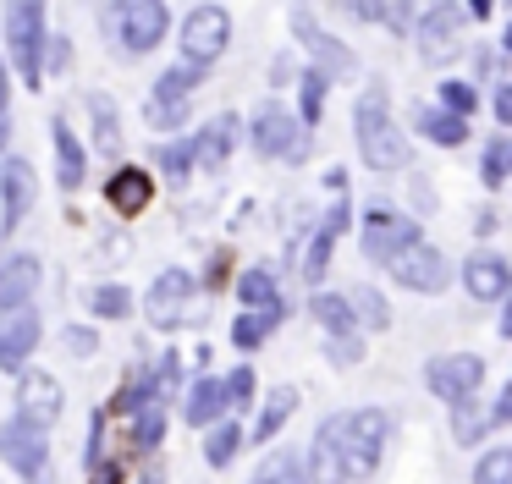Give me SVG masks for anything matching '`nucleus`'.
I'll list each match as a JSON object with an SVG mask.
<instances>
[{"mask_svg": "<svg viewBox=\"0 0 512 484\" xmlns=\"http://www.w3.org/2000/svg\"><path fill=\"white\" fill-rule=\"evenodd\" d=\"M358 149H364V160L375 165V171H397V165H408V138L391 127L386 88L380 83L358 99Z\"/></svg>", "mask_w": 512, "mask_h": 484, "instance_id": "f257e3e1", "label": "nucleus"}, {"mask_svg": "<svg viewBox=\"0 0 512 484\" xmlns=\"http://www.w3.org/2000/svg\"><path fill=\"white\" fill-rule=\"evenodd\" d=\"M386 435H391V413H380V407H364V413L336 418V446H342L347 479H364V473H375Z\"/></svg>", "mask_w": 512, "mask_h": 484, "instance_id": "f03ea898", "label": "nucleus"}, {"mask_svg": "<svg viewBox=\"0 0 512 484\" xmlns=\"http://www.w3.org/2000/svg\"><path fill=\"white\" fill-rule=\"evenodd\" d=\"M6 44L23 83H39V50H45V0H6Z\"/></svg>", "mask_w": 512, "mask_h": 484, "instance_id": "7ed1b4c3", "label": "nucleus"}, {"mask_svg": "<svg viewBox=\"0 0 512 484\" xmlns=\"http://www.w3.org/2000/svg\"><path fill=\"white\" fill-rule=\"evenodd\" d=\"M116 22H122V44L133 55L155 50L166 33V0H116Z\"/></svg>", "mask_w": 512, "mask_h": 484, "instance_id": "20e7f679", "label": "nucleus"}, {"mask_svg": "<svg viewBox=\"0 0 512 484\" xmlns=\"http://www.w3.org/2000/svg\"><path fill=\"white\" fill-rule=\"evenodd\" d=\"M386 264H391V275H397L402 286H413V292H441V286H446V264H441V253L424 248L419 237L402 242V248L391 253Z\"/></svg>", "mask_w": 512, "mask_h": 484, "instance_id": "39448f33", "label": "nucleus"}, {"mask_svg": "<svg viewBox=\"0 0 512 484\" xmlns=\"http://www.w3.org/2000/svg\"><path fill=\"white\" fill-rule=\"evenodd\" d=\"M199 61H188V66H177V72H166L155 83V99H149V121L155 127H177L182 116H188V99H193V88H199Z\"/></svg>", "mask_w": 512, "mask_h": 484, "instance_id": "423d86ee", "label": "nucleus"}, {"mask_svg": "<svg viewBox=\"0 0 512 484\" xmlns=\"http://www.w3.org/2000/svg\"><path fill=\"white\" fill-rule=\"evenodd\" d=\"M226 33H232V17H226L221 6H199L188 22H182V50H188V61L210 66L215 55L226 50Z\"/></svg>", "mask_w": 512, "mask_h": 484, "instance_id": "0eeeda50", "label": "nucleus"}, {"mask_svg": "<svg viewBox=\"0 0 512 484\" xmlns=\"http://www.w3.org/2000/svg\"><path fill=\"white\" fill-rule=\"evenodd\" d=\"M34 341H39V314L28 303H12L0 314V363H6V369H23Z\"/></svg>", "mask_w": 512, "mask_h": 484, "instance_id": "6e6552de", "label": "nucleus"}, {"mask_svg": "<svg viewBox=\"0 0 512 484\" xmlns=\"http://www.w3.org/2000/svg\"><path fill=\"white\" fill-rule=\"evenodd\" d=\"M292 33H298V39L309 44V55L320 61V72H325V77H331V72H336V77L353 72V50H342V44H336L331 33H325L320 22L309 17V11H292Z\"/></svg>", "mask_w": 512, "mask_h": 484, "instance_id": "1a4fd4ad", "label": "nucleus"}, {"mask_svg": "<svg viewBox=\"0 0 512 484\" xmlns=\"http://www.w3.org/2000/svg\"><path fill=\"white\" fill-rule=\"evenodd\" d=\"M468 22V11L457 6V0H441V6L424 17V28H419V39H424V55L430 61H446V55H457V28Z\"/></svg>", "mask_w": 512, "mask_h": 484, "instance_id": "9d476101", "label": "nucleus"}, {"mask_svg": "<svg viewBox=\"0 0 512 484\" xmlns=\"http://www.w3.org/2000/svg\"><path fill=\"white\" fill-rule=\"evenodd\" d=\"M292 132H298V127H292L287 110H281V105H265V110L254 116V149H259V154H303V149H309V138H292Z\"/></svg>", "mask_w": 512, "mask_h": 484, "instance_id": "9b49d317", "label": "nucleus"}, {"mask_svg": "<svg viewBox=\"0 0 512 484\" xmlns=\"http://www.w3.org/2000/svg\"><path fill=\"white\" fill-rule=\"evenodd\" d=\"M479 358H435L430 363V385H435V396H446V402H463V396H474V385H479Z\"/></svg>", "mask_w": 512, "mask_h": 484, "instance_id": "f8f14e48", "label": "nucleus"}, {"mask_svg": "<svg viewBox=\"0 0 512 484\" xmlns=\"http://www.w3.org/2000/svg\"><path fill=\"white\" fill-rule=\"evenodd\" d=\"M45 429L39 424H28V418H17V424H6L0 429V451H6V457L17 462V468H39V462H45Z\"/></svg>", "mask_w": 512, "mask_h": 484, "instance_id": "ddd939ff", "label": "nucleus"}, {"mask_svg": "<svg viewBox=\"0 0 512 484\" xmlns=\"http://www.w3.org/2000/svg\"><path fill=\"white\" fill-rule=\"evenodd\" d=\"M188 292H193V281H188L182 270L160 275V281H155V292H149V314H155L160 325H177V319L188 314V308H182V303H188Z\"/></svg>", "mask_w": 512, "mask_h": 484, "instance_id": "4468645a", "label": "nucleus"}, {"mask_svg": "<svg viewBox=\"0 0 512 484\" xmlns=\"http://www.w3.org/2000/svg\"><path fill=\"white\" fill-rule=\"evenodd\" d=\"M402 242H413V226H408V220H397V215H386V209H375V215H369V231H364L369 259H391Z\"/></svg>", "mask_w": 512, "mask_h": 484, "instance_id": "2eb2a0df", "label": "nucleus"}, {"mask_svg": "<svg viewBox=\"0 0 512 484\" xmlns=\"http://www.w3.org/2000/svg\"><path fill=\"white\" fill-rule=\"evenodd\" d=\"M56 413H61V391H56V380L34 369V374L23 380V418H28V424H39V429H45Z\"/></svg>", "mask_w": 512, "mask_h": 484, "instance_id": "dca6fc26", "label": "nucleus"}, {"mask_svg": "<svg viewBox=\"0 0 512 484\" xmlns=\"http://www.w3.org/2000/svg\"><path fill=\"white\" fill-rule=\"evenodd\" d=\"M314 484H347L342 446H336V418H325L320 435H314Z\"/></svg>", "mask_w": 512, "mask_h": 484, "instance_id": "f3484780", "label": "nucleus"}, {"mask_svg": "<svg viewBox=\"0 0 512 484\" xmlns=\"http://www.w3.org/2000/svg\"><path fill=\"white\" fill-rule=\"evenodd\" d=\"M39 286V264L34 259H12L6 270H0V308L12 303H28V292Z\"/></svg>", "mask_w": 512, "mask_h": 484, "instance_id": "a211bd4d", "label": "nucleus"}, {"mask_svg": "<svg viewBox=\"0 0 512 484\" xmlns=\"http://www.w3.org/2000/svg\"><path fill=\"white\" fill-rule=\"evenodd\" d=\"M468 292H474V297H501V292H507V264H501L496 253L468 259Z\"/></svg>", "mask_w": 512, "mask_h": 484, "instance_id": "6ab92c4d", "label": "nucleus"}, {"mask_svg": "<svg viewBox=\"0 0 512 484\" xmlns=\"http://www.w3.org/2000/svg\"><path fill=\"white\" fill-rule=\"evenodd\" d=\"M149 193H155V182H149L144 171H116V182H111V204L122 209V215H138V209L149 204Z\"/></svg>", "mask_w": 512, "mask_h": 484, "instance_id": "aec40b11", "label": "nucleus"}, {"mask_svg": "<svg viewBox=\"0 0 512 484\" xmlns=\"http://www.w3.org/2000/svg\"><path fill=\"white\" fill-rule=\"evenodd\" d=\"M23 209H34V171L23 160L6 165V226L23 220Z\"/></svg>", "mask_w": 512, "mask_h": 484, "instance_id": "412c9836", "label": "nucleus"}, {"mask_svg": "<svg viewBox=\"0 0 512 484\" xmlns=\"http://www.w3.org/2000/svg\"><path fill=\"white\" fill-rule=\"evenodd\" d=\"M232 143H237V116H221V121H210V132H204L199 143H193V154H199L204 165H221Z\"/></svg>", "mask_w": 512, "mask_h": 484, "instance_id": "4be33fe9", "label": "nucleus"}, {"mask_svg": "<svg viewBox=\"0 0 512 484\" xmlns=\"http://www.w3.org/2000/svg\"><path fill=\"white\" fill-rule=\"evenodd\" d=\"M56 154H61V182L78 187L83 182V149H78V138H72L67 121H56Z\"/></svg>", "mask_w": 512, "mask_h": 484, "instance_id": "5701e85b", "label": "nucleus"}, {"mask_svg": "<svg viewBox=\"0 0 512 484\" xmlns=\"http://www.w3.org/2000/svg\"><path fill=\"white\" fill-rule=\"evenodd\" d=\"M254 484H303V462L292 457V451H276V457H265V468L254 473Z\"/></svg>", "mask_w": 512, "mask_h": 484, "instance_id": "b1692460", "label": "nucleus"}, {"mask_svg": "<svg viewBox=\"0 0 512 484\" xmlns=\"http://www.w3.org/2000/svg\"><path fill=\"white\" fill-rule=\"evenodd\" d=\"M419 127L430 132L435 143H463V116H452V110H419Z\"/></svg>", "mask_w": 512, "mask_h": 484, "instance_id": "393cba45", "label": "nucleus"}, {"mask_svg": "<svg viewBox=\"0 0 512 484\" xmlns=\"http://www.w3.org/2000/svg\"><path fill=\"white\" fill-rule=\"evenodd\" d=\"M221 402H226V396H221V385H210V380H204V385H193V396H188V418H193V424H204V418H215V413H221Z\"/></svg>", "mask_w": 512, "mask_h": 484, "instance_id": "a878e982", "label": "nucleus"}, {"mask_svg": "<svg viewBox=\"0 0 512 484\" xmlns=\"http://www.w3.org/2000/svg\"><path fill=\"white\" fill-rule=\"evenodd\" d=\"M325 88H331V77H325L320 66H314V72H303V121H314V116H320Z\"/></svg>", "mask_w": 512, "mask_h": 484, "instance_id": "bb28decb", "label": "nucleus"}, {"mask_svg": "<svg viewBox=\"0 0 512 484\" xmlns=\"http://www.w3.org/2000/svg\"><path fill=\"white\" fill-rule=\"evenodd\" d=\"M89 110H94V138H100V149H116V110H111V99H89Z\"/></svg>", "mask_w": 512, "mask_h": 484, "instance_id": "cd10ccee", "label": "nucleus"}, {"mask_svg": "<svg viewBox=\"0 0 512 484\" xmlns=\"http://www.w3.org/2000/svg\"><path fill=\"white\" fill-rule=\"evenodd\" d=\"M507 473H512V451H490V457L479 462V479L474 484H507Z\"/></svg>", "mask_w": 512, "mask_h": 484, "instance_id": "c85d7f7f", "label": "nucleus"}, {"mask_svg": "<svg viewBox=\"0 0 512 484\" xmlns=\"http://www.w3.org/2000/svg\"><path fill=\"white\" fill-rule=\"evenodd\" d=\"M292 402H298L292 391H276V402L265 407V418H259V435H276V429H281V418L292 413Z\"/></svg>", "mask_w": 512, "mask_h": 484, "instance_id": "c756f323", "label": "nucleus"}, {"mask_svg": "<svg viewBox=\"0 0 512 484\" xmlns=\"http://www.w3.org/2000/svg\"><path fill=\"white\" fill-rule=\"evenodd\" d=\"M243 297H248V303H259V308H276V292H270V275L248 270V275H243Z\"/></svg>", "mask_w": 512, "mask_h": 484, "instance_id": "7c9ffc66", "label": "nucleus"}, {"mask_svg": "<svg viewBox=\"0 0 512 484\" xmlns=\"http://www.w3.org/2000/svg\"><path fill=\"white\" fill-rule=\"evenodd\" d=\"M94 314L122 319V314H127V292H122V286H105V292H94Z\"/></svg>", "mask_w": 512, "mask_h": 484, "instance_id": "2f4dec72", "label": "nucleus"}, {"mask_svg": "<svg viewBox=\"0 0 512 484\" xmlns=\"http://www.w3.org/2000/svg\"><path fill=\"white\" fill-rule=\"evenodd\" d=\"M369 11H375V17H386L391 22V28H408V22H413V11H408V0H375V6H369Z\"/></svg>", "mask_w": 512, "mask_h": 484, "instance_id": "473e14b6", "label": "nucleus"}, {"mask_svg": "<svg viewBox=\"0 0 512 484\" xmlns=\"http://www.w3.org/2000/svg\"><path fill=\"white\" fill-rule=\"evenodd\" d=\"M441 99H446V110H452V116L474 110V88H468V83H441Z\"/></svg>", "mask_w": 512, "mask_h": 484, "instance_id": "72a5a7b5", "label": "nucleus"}, {"mask_svg": "<svg viewBox=\"0 0 512 484\" xmlns=\"http://www.w3.org/2000/svg\"><path fill=\"white\" fill-rule=\"evenodd\" d=\"M485 182L496 187V182H507V143H490V154H485Z\"/></svg>", "mask_w": 512, "mask_h": 484, "instance_id": "f704fd0d", "label": "nucleus"}, {"mask_svg": "<svg viewBox=\"0 0 512 484\" xmlns=\"http://www.w3.org/2000/svg\"><path fill=\"white\" fill-rule=\"evenodd\" d=\"M314 308H320V319H325L331 330H347V319H353V314H347V303H342V297H320Z\"/></svg>", "mask_w": 512, "mask_h": 484, "instance_id": "c9c22d12", "label": "nucleus"}, {"mask_svg": "<svg viewBox=\"0 0 512 484\" xmlns=\"http://www.w3.org/2000/svg\"><path fill=\"white\" fill-rule=\"evenodd\" d=\"M221 396H226V402H248V396H254V374H248V369H237L232 380L221 385Z\"/></svg>", "mask_w": 512, "mask_h": 484, "instance_id": "e433bc0d", "label": "nucleus"}, {"mask_svg": "<svg viewBox=\"0 0 512 484\" xmlns=\"http://www.w3.org/2000/svg\"><path fill=\"white\" fill-rule=\"evenodd\" d=\"M237 440H243L237 429H215V435H210V462H226L237 451Z\"/></svg>", "mask_w": 512, "mask_h": 484, "instance_id": "4c0bfd02", "label": "nucleus"}, {"mask_svg": "<svg viewBox=\"0 0 512 484\" xmlns=\"http://www.w3.org/2000/svg\"><path fill=\"white\" fill-rule=\"evenodd\" d=\"M160 160H166V171H171V176H182V171H188V160H193V149H188V143H171V149L160 154Z\"/></svg>", "mask_w": 512, "mask_h": 484, "instance_id": "58836bf2", "label": "nucleus"}, {"mask_svg": "<svg viewBox=\"0 0 512 484\" xmlns=\"http://www.w3.org/2000/svg\"><path fill=\"white\" fill-rule=\"evenodd\" d=\"M353 303H358V308H364V319H369V325H386V303H380V297H375V292H358V297H353Z\"/></svg>", "mask_w": 512, "mask_h": 484, "instance_id": "ea45409f", "label": "nucleus"}, {"mask_svg": "<svg viewBox=\"0 0 512 484\" xmlns=\"http://www.w3.org/2000/svg\"><path fill=\"white\" fill-rule=\"evenodd\" d=\"M270 319V314H265ZM265 319H237V341H243V347H254L259 336H265Z\"/></svg>", "mask_w": 512, "mask_h": 484, "instance_id": "a19ab883", "label": "nucleus"}, {"mask_svg": "<svg viewBox=\"0 0 512 484\" xmlns=\"http://www.w3.org/2000/svg\"><path fill=\"white\" fill-rule=\"evenodd\" d=\"M160 424H166V418H160V413H144V424H138V446H155Z\"/></svg>", "mask_w": 512, "mask_h": 484, "instance_id": "79ce46f5", "label": "nucleus"}, {"mask_svg": "<svg viewBox=\"0 0 512 484\" xmlns=\"http://www.w3.org/2000/svg\"><path fill=\"white\" fill-rule=\"evenodd\" d=\"M67 347H78V352H89V347H94V336H89V330H67Z\"/></svg>", "mask_w": 512, "mask_h": 484, "instance_id": "37998d69", "label": "nucleus"}, {"mask_svg": "<svg viewBox=\"0 0 512 484\" xmlns=\"http://www.w3.org/2000/svg\"><path fill=\"white\" fill-rule=\"evenodd\" d=\"M490 6H496V0H468V11H474V17H490Z\"/></svg>", "mask_w": 512, "mask_h": 484, "instance_id": "c03bdc74", "label": "nucleus"}]
</instances>
